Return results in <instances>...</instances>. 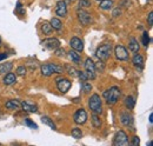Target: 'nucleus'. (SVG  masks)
Instances as JSON below:
<instances>
[{"label": "nucleus", "instance_id": "nucleus-1", "mask_svg": "<svg viewBox=\"0 0 153 146\" xmlns=\"http://www.w3.org/2000/svg\"><path fill=\"white\" fill-rule=\"evenodd\" d=\"M120 94H121V92H120V89L119 87H117V86H113V87H111V89H108L107 91L104 92V98L106 99V103L108 104V105H114L118 103V100H119V98H120Z\"/></svg>", "mask_w": 153, "mask_h": 146}, {"label": "nucleus", "instance_id": "nucleus-2", "mask_svg": "<svg viewBox=\"0 0 153 146\" xmlns=\"http://www.w3.org/2000/svg\"><path fill=\"white\" fill-rule=\"evenodd\" d=\"M88 107L91 111L96 114H101L102 113V104H101V99L99 94H92L91 98L88 99Z\"/></svg>", "mask_w": 153, "mask_h": 146}, {"label": "nucleus", "instance_id": "nucleus-3", "mask_svg": "<svg viewBox=\"0 0 153 146\" xmlns=\"http://www.w3.org/2000/svg\"><path fill=\"white\" fill-rule=\"evenodd\" d=\"M111 53H112V46H111V44H104V45H101V46H99L97 48L96 55L99 60L106 61L111 57Z\"/></svg>", "mask_w": 153, "mask_h": 146}, {"label": "nucleus", "instance_id": "nucleus-4", "mask_svg": "<svg viewBox=\"0 0 153 146\" xmlns=\"http://www.w3.org/2000/svg\"><path fill=\"white\" fill-rule=\"evenodd\" d=\"M76 16H78V20L80 21V24L84 25V26H88V25L93 21L91 14H90L87 11L82 10V8H79V10L76 11Z\"/></svg>", "mask_w": 153, "mask_h": 146}, {"label": "nucleus", "instance_id": "nucleus-5", "mask_svg": "<svg viewBox=\"0 0 153 146\" xmlns=\"http://www.w3.org/2000/svg\"><path fill=\"white\" fill-rule=\"evenodd\" d=\"M85 70H86V74H87V78L88 79H96V66H94V63H93V60L91 59V58H87L86 60H85Z\"/></svg>", "mask_w": 153, "mask_h": 146}, {"label": "nucleus", "instance_id": "nucleus-6", "mask_svg": "<svg viewBox=\"0 0 153 146\" xmlns=\"http://www.w3.org/2000/svg\"><path fill=\"white\" fill-rule=\"evenodd\" d=\"M113 145H128V138H127V134L124 131H118L115 133L114 138H113Z\"/></svg>", "mask_w": 153, "mask_h": 146}, {"label": "nucleus", "instance_id": "nucleus-7", "mask_svg": "<svg viewBox=\"0 0 153 146\" xmlns=\"http://www.w3.org/2000/svg\"><path fill=\"white\" fill-rule=\"evenodd\" d=\"M71 86H72V81L71 80H68L66 78H58L57 79V87L62 94L67 93L68 90L71 89Z\"/></svg>", "mask_w": 153, "mask_h": 146}, {"label": "nucleus", "instance_id": "nucleus-8", "mask_svg": "<svg viewBox=\"0 0 153 146\" xmlns=\"http://www.w3.org/2000/svg\"><path fill=\"white\" fill-rule=\"evenodd\" d=\"M73 120L78 125H82L87 121V113L84 109H79L73 115Z\"/></svg>", "mask_w": 153, "mask_h": 146}, {"label": "nucleus", "instance_id": "nucleus-9", "mask_svg": "<svg viewBox=\"0 0 153 146\" xmlns=\"http://www.w3.org/2000/svg\"><path fill=\"white\" fill-rule=\"evenodd\" d=\"M41 45L47 50H56L58 47H60V41L57 38H47L41 41Z\"/></svg>", "mask_w": 153, "mask_h": 146}, {"label": "nucleus", "instance_id": "nucleus-10", "mask_svg": "<svg viewBox=\"0 0 153 146\" xmlns=\"http://www.w3.org/2000/svg\"><path fill=\"white\" fill-rule=\"evenodd\" d=\"M114 54L117 57V59H119V60H124V61L128 60V52L121 45H117L114 47Z\"/></svg>", "mask_w": 153, "mask_h": 146}, {"label": "nucleus", "instance_id": "nucleus-11", "mask_svg": "<svg viewBox=\"0 0 153 146\" xmlns=\"http://www.w3.org/2000/svg\"><path fill=\"white\" fill-rule=\"evenodd\" d=\"M56 14L58 17H66L67 14V5H66V1L64 0H60L57 2V7H56Z\"/></svg>", "mask_w": 153, "mask_h": 146}, {"label": "nucleus", "instance_id": "nucleus-12", "mask_svg": "<svg viewBox=\"0 0 153 146\" xmlns=\"http://www.w3.org/2000/svg\"><path fill=\"white\" fill-rule=\"evenodd\" d=\"M70 45L72 47V50H74L76 52H81L84 50V42L81 39L76 38V36H73L71 40H70Z\"/></svg>", "mask_w": 153, "mask_h": 146}, {"label": "nucleus", "instance_id": "nucleus-13", "mask_svg": "<svg viewBox=\"0 0 153 146\" xmlns=\"http://www.w3.org/2000/svg\"><path fill=\"white\" fill-rule=\"evenodd\" d=\"M120 121L124 126H132L133 124V117L128 112H123L120 114Z\"/></svg>", "mask_w": 153, "mask_h": 146}, {"label": "nucleus", "instance_id": "nucleus-14", "mask_svg": "<svg viewBox=\"0 0 153 146\" xmlns=\"http://www.w3.org/2000/svg\"><path fill=\"white\" fill-rule=\"evenodd\" d=\"M20 107L24 110L25 112H30V113H36L38 112V107L33 104H30L27 101H21L20 103Z\"/></svg>", "mask_w": 153, "mask_h": 146}, {"label": "nucleus", "instance_id": "nucleus-15", "mask_svg": "<svg viewBox=\"0 0 153 146\" xmlns=\"http://www.w3.org/2000/svg\"><path fill=\"white\" fill-rule=\"evenodd\" d=\"M17 81V74H14V73L12 72H8L6 73V75L4 77V84L5 85H13L14 83Z\"/></svg>", "mask_w": 153, "mask_h": 146}, {"label": "nucleus", "instance_id": "nucleus-16", "mask_svg": "<svg viewBox=\"0 0 153 146\" xmlns=\"http://www.w3.org/2000/svg\"><path fill=\"white\" fill-rule=\"evenodd\" d=\"M132 63H133V65L135 67H138V69H143L144 67V58H143V55L141 54H138V53H135L133 57V59H132Z\"/></svg>", "mask_w": 153, "mask_h": 146}, {"label": "nucleus", "instance_id": "nucleus-17", "mask_svg": "<svg viewBox=\"0 0 153 146\" xmlns=\"http://www.w3.org/2000/svg\"><path fill=\"white\" fill-rule=\"evenodd\" d=\"M99 7L104 11H108L113 7V1L112 0H100V5Z\"/></svg>", "mask_w": 153, "mask_h": 146}, {"label": "nucleus", "instance_id": "nucleus-18", "mask_svg": "<svg viewBox=\"0 0 153 146\" xmlns=\"http://www.w3.org/2000/svg\"><path fill=\"white\" fill-rule=\"evenodd\" d=\"M68 57H70V59L72 60V63H74V64H80V61H81V58H80V54L74 51V50H71L70 52H68Z\"/></svg>", "mask_w": 153, "mask_h": 146}, {"label": "nucleus", "instance_id": "nucleus-19", "mask_svg": "<svg viewBox=\"0 0 153 146\" xmlns=\"http://www.w3.org/2000/svg\"><path fill=\"white\" fill-rule=\"evenodd\" d=\"M128 50H130L132 53H137V52L139 51V44H138L137 39H134V38H131V39H130Z\"/></svg>", "mask_w": 153, "mask_h": 146}, {"label": "nucleus", "instance_id": "nucleus-20", "mask_svg": "<svg viewBox=\"0 0 153 146\" xmlns=\"http://www.w3.org/2000/svg\"><path fill=\"white\" fill-rule=\"evenodd\" d=\"M13 69V63H2L0 64V73H8Z\"/></svg>", "mask_w": 153, "mask_h": 146}, {"label": "nucleus", "instance_id": "nucleus-21", "mask_svg": "<svg viewBox=\"0 0 153 146\" xmlns=\"http://www.w3.org/2000/svg\"><path fill=\"white\" fill-rule=\"evenodd\" d=\"M52 31H53V28H52V26H51V24H50V22L44 21V22L41 24V32H42L45 36L51 34V33H52Z\"/></svg>", "mask_w": 153, "mask_h": 146}, {"label": "nucleus", "instance_id": "nucleus-22", "mask_svg": "<svg viewBox=\"0 0 153 146\" xmlns=\"http://www.w3.org/2000/svg\"><path fill=\"white\" fill-rule=\"evenodd\" d=\"M124 104H125V106H126V109L127 110H133L134 105H135V100H134V98L132 97V95H128V97L125 98Z\"/></svg>", "mask_w": 153, "mask_h": 146}, {"label": "nucleus", "instance_id": "nucleus-23", "mask_svg": "<svg viewBox=\"0 0 153 146\" xmlns=\"http://www.w3.org/2000/svg\"><path fill=\"white\" fill-rule=\"evenodd\" d=\"M40 70H41V74H42L44 77H50V75L53 74L51 67H50V64H44V65H41Z\"/></svg>", "mask_w": 153, "mask_h": 146}, {"label": "nucleus", "instance_id": "nucleus-24", "mask_svg": "<svg viewBox=\"0 0 153 146\" xmlns=\"http://www.w3.org/2000/svg\"><path fill=\"white\" fill-rule=\"evenodd\" d=\"M6 109L8 110H19L20 109V103L18 100H10L5 104Z\"/></svg>", "mask_w": 153, "mask_h": 146}, {"label": "nucleus", "instance_id": "nucleus-25", "mask_svg": "<svg viewBox=\"0 0 153 146\" xmlns=\"http://www.w3.org/2000/svg\"><path fill=\"white\" fill-rule=\"evenodd\" d=\"M50 24H51L52 28H53V30H57V31H60V30H61V27H62L61 21H60L58 18H52L51 19V21H50Z\"/></svg>", "mask_w": 153, "mask_h": 146}, {"label": "nucleus", "instance_id": "nucleus-26", "mask_svg": "<svg viewBox=\"0 0 153 146\" xmlns=\"http://www.w3.org/2000/svg\"><path fill=\"white\" fill-rule=\"evenodd\" d=\"M41 121L45 124V125H47V126H50V127L52 128V130H57V126H56V124L53 123V120L50 118V117H42L41 118Z\"/></svg>", "mask_w": 153, "mask_h": 146}, {"label": "nucleus", "instance_id": "nucleus-27", "mask_svg": "<svg viewBox=\"0 0 153 146\" xmlns=\"http://www.w3.org/2000/svg\"><path fill=\"white\" fill-rule=\"evenodd\" d=\"M50 67H51V70H52V72H53V73L62 74V73L65 72V69H64L62 66H60V65H56V64H50Z\"/></svg>", "mask_w": 153, "mask_h": 146}, {"label": "nucleus", "instance_id": "nucleus-28", "mask_svg": "<svg viewBox=\"0 0 153 146\" xmlns=\"http://www.w3.org/2000/svg\"><path fill=\"white\" fill-rule=\"evenodd\" d=\"M91 119H92V125H93V127L100 128V126H101V120H100V118L98 117V114L93 113Z\"/></svg>", "mask_w": 153, "mask_h": 146}, {"label": "nucleus", "instance_id": "nucleus-29", "mask_svg": "<svg viewBox=\"0 0 153 146\" xmlns=\"http://www.w3.org/2000/svg\"><path fill=\"white\" fill-rule=\"evenodd\" d=\"M81 89H82L84 93H90V92L92 91V85L90 83H87V80H86V81L81 83Z\"/></svg>", "mask_w": 153, "mask_h": 146}, {"label": "nucleus", "instance_id": "nucleus-30", "mask_svg": "<svg viewBox=\"0 0 153 146\" xmlns=\"http://www.w3.org/2000/svg\"><path fill=\"white\" fill-rule=\"evenodd\" d=\"M71 134H72V137L76 138V139H80V138L82 137V132H81V130L78 127L73 128L72 132H71Z\"/></svg>", "mask_w": 153, "mask_h": 146}, {"label": "nucleus", "instance_id": "nucleus-31", "mask_svg": "<svg viewBox=\"0 0 153 146\" xmlns=\"http://www.w3.org/2000/svg\"><path fill=\"white\" fill-rule=\"evenodd\" d=\"M141 41H143V45H144L145 47H147V46H149V44H150V36H149V33H147V32H144V33H143Z\"/></svg>", "mask_w": 153, "mask_h": 146}, {"label": "nucleus", "instance_id": "nucleus-32", "mask_svg": "<svg viewBox=\"0 0 153 146\" xmlns=\"http://www.w3.org/2000/svg\"><path fill=\"white\" fill-rule=\"evenodd\" d=\"M76 77L81 80V83L82 81H86V80H88V78H87V74L86 72H81V71H76Z\"/></svg>", "mask_w": 153, "mask_h": 146}, {"label": "nucleus", "instance_id": "nucleus-33", "mask_svg": "<svg viewBox=\"0 0 153 146\" xmlns=\"http://www.w3.org/2000/svg\"><path fill=\"white\" fill-rule=\"evenodd\" d=\"M26 72H27V70H26V67L25 66H19L18 69H17V75H20V77H25L26 75Z\"/></svg>", "mask_w": 153, "mask_h": 146}, {"label": "nucleus", "instance_id": "nucleus-34", "mask_svg": "<svg viewBox=\"0 0 153 146\" xmlns=\"http://www.w3.org/2000/svg\"><path fill=\"white\" fill-rule=\"evenodd\" d=\"M79 6H80V8H87L91 6V1L90 0H79Z\"/></svg>", "mask_w": 153, "mask_h": 146}, {"label": "nucleus", "instance_id": "nucleus-35", "mask_svg": "<svg viewBox=\"0 0 153 146\" xmlns=\"http://www.w3.org/2000/svg\"><path fill=\"white\" fill-rule=\"evenodd\" d=\"M94 66H96V70H98L99 72H104V70H105V63L102 60H100L97 65L94 64Z\"/></svg>", "mask_w": 153, "mask_h": 146}, {"label": "nucleus", "instance_id": "nucleus-36", "mask_svg": "<svg viewBox=\"0 0 153 146\" xmlns=\"http://www.w3.org/2000/svg\"><path fill=\"white\" fill-rule=\"evenodd\" d=\"M65 69H66V71H67V73H68L70 75H72V77H76V69H73V67H71V66H68V65H66V66H65Z\"/></svg>", "mask_w": 153, "mask_h": 146}, {"label": "nucleus", "instance_id": "nucleus-37", "mask_svg": "<svg viewBox=\"0 0 153 146\" xmlns=\"http://www.w3.org/2000/svg\"><path fill=\"white\" fill-rule=\"evenodd\" d=\"M25 124H26L27 126H30L31 128H38V125H37L36 123H33L31 119H25Z\"/></svg>", "mask_w": 153, "mask_h": 146}, {"label": "nucleus", "instance_id": "nucleus-38", "mask_svg": "<svg viewBox=\"0 0 153 146\" xmlns=\"http://www.w3.org/2000/svg\"><path fill=\"white\" fill-rule=\"evenodd\" d=\"M54 51H56V55H57V57H64V55H65V50H64V48L58 47Z\"/></svg>", "mask_w": 153, "mask_h": 146}, {"label": "nucleus", "instance_id": "nucleus-39", "mask_svg": "<svg viewBox=\"0 0 153 146\" xmlns=\"http://www.w3.org/2000/svg\"><path fill=\"white\" fill-rule=\"evenodd\" d=\"M140 144V139H139V137H133L132 138V142H131V145H133V146H138Z\"/></svg>", "mask_w": 153, "mask_h": 146}, {"label": "nucleus", "instance_id": "nucleus-40", "mask_svg": "<svg viewBox=\"0 0 153 146\" xmlns=\"http://www.w3.org/2000/svg\"><path fill=\"white\" fill-rule=\"evenodd\" d=\"M147 20H149V25L150 26H153V13L150 12L149 16H147Z\"/></svg>", "mask_w": 153, "mask_h": 146}, {"label": "nucleus", "instance_id": "nucleus-41", "mask_svg": "<svg viewBox=\"0 0 153 146\" xmlns=\"http://www.w3.org/2000/svg\"><path fill=\"white\" fill-rule=\"evenodd\" d=\"M118 14L120 16V10L119 8H117L114 12H113V17H118Z\"/></svg>", "mask_w": 153, "mask_h": 146}, {"label": "nucleus", "instance_id": "nucleus-42", "mask_svg": "<svg viewBox=\"0 0 153 146\" xmlns=\"http://www.w3.org/2000/svg\"><path fill=\"white\" fill-rule=\"evenodd\" d=\"M6 58H7V54H6V53H0V61L4 60V59H6Z\"/></svg>", "mask_w": 153, "mask_h": 146}, {"label": "nucleus", "instance_id": "nucleus-43", "mask_svg": "<svg viewBox=\"0 0 153 146\" xmlns=\"http://www.w3.org/2000/svg\"><path fill=\"white\" fill-rule=\"evenodd\" d=\"M152 118H153V115H152V113H151V114H150V123H152V121H153Z\"/></svg>", "mask_w": 153, "mask_h": 146}, {"label": "nucleus", "instance_id": "nucleus-44", "mask_svg": "<svg viewBox=\"0 0 153 146\" xmlns=\"http://www.w3.org/2000/svg\"><path fill=\"white\" fill-rule=\"evenodd\" d=\"M0 46H1V36H0Z\"/></svg>", "mask_w": 153, "mask_h": 146}, {"label": "nucleus", "instance_id": "nucleus-45", "mask_svg": "<svg viewBox=\"0 0 153 146\" xmlns=\"http://www.w3.org/2000/svg\"><path fill=\"white\" fill-rule=\"evenodd\" d=\"M70 1H73V0H70Z\"/></svg>", "mask_w": 153, "mask_h": 146}, {"label": "nucleus", "instance_id": "nucleus-46", "mask_svg": "<svg viewBox=\"0 0 153 146\" xmlns=\"http://www.w3.org/2000/svg\"><path fill=\"white\" fill-rule=\"evenodd\" d=\"M97 1H100V0H97Z\"/></svg>", "mask_w": 153, "mask_h": 146}]
</instances>
